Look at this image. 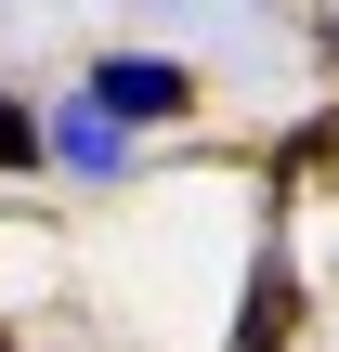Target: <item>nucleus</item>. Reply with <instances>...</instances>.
I'll use <instances>...</instances> for the list:
<instances>
[{
  "label": "nucleus",
  "mask_w": 339,
  "mask_h": 352,
  "mask_svg": "<svg viewBox=\"0 0 339 352\" xmlns=\"http://www.w3.org/2000/svg\"><path fill=\"white\" fill-rule=\"evenodd\" d=\"M287 327H300V287H287V274L261 261V274H248V314H235V352H274Z\"/></svg>",
  "instance_id": "f03ea898"
},
{
  "label": "nucleus",
  "mask_w": 339,
  "mask_h": 352,
  "mask_svg": "<svg viewBox=\"0 0 339 352\" xmlns=\"http://www.w3.org/2000/svg\"><path fill=\"white\" fill-rule=\"evenodd\" d=\"M91 104H105V118H183V104H196V78H183V65L118 52V65H91Z\"/></svg>",
  "instance_id": "f257e3e1"
},
{
  "label": "nucleus",
  "mask_w": 339,
  "mask_h": 352,
  "mask_svg": "<svg viewBox=\"0 0 339 352\" xmlns=\"http://www.w3.org/2000/svg\"><path fill=\"white\" fill-rule=\"evenodd\" d=\"M26 157H39V118H26V104H0V170H26Z\"/></svg>",
  "instance_id": "7ed1b4c3"
}]
</instances>
